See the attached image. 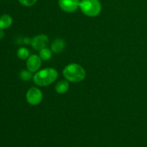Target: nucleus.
I'll return each instance as SVG.
<instances>
[{
	"label": "nucleus",
	"mask_w": 147,
	"mask_h": 147,
	"mask_svg": "<svg viewBox=\"0 0 147 147\" xmlns=\"http://www.w3.org/2000/svg\"><path fill=\"white\" fill-rule=\"evenodd\" d=\"M32 74L30 71L29 70H22L20 73V78L21 80H25V81H27V80H30L32 78Z\"/></svg>",
	"instance_id": "obj_13"
},
{
	"label": "nucleus",
	"mask_w": 147,
	"mask_h": 147,
	"mask_svg": "<svg viewBox=\"0 0 147 147\" xmlns=\"http://www.w3.org/2000/svg\"><path fill=\"white\" fill-rule=\"evenodd\" d=\"M26 65L29 71L35 73L41 66V58L36 55H32L27 58Z\"/></svg>",
	"instance_id": "obj_7"
},
{
	"label": "nucleus",
	"mask_w": 147,
	"mask_h": 147,
	"mask_svg": "<svg viewBox=\"0 0 147 147\" xmlns=\"http://www.w3.org/2000/svg\"><path fill=\"white\" fill-rule=\"evenodd\" d=\"M65 48V42L63 39H56L51 45V50L54 53H62Z\"/></svg>",
	"instance_id": "obj_8"
},
{
	"label": "nucleus",
	"mask_w": 147,
	"mask_h": 147,
	"mask_svg": "<svg viewBox=\"0 0 147 147\" xmlns=\"http://www.w3.org/2000/svg\"><path fill=\"white\" fill-rule=\"evenodd\" d=\"M58 76L57 71L54 68L48 67L43 69L35 73L33 77V80L37 86H47L54 83Z\"/></svg>",
	"instance_id": "obj_1"
},
{
	"label": "nucleus",
	"mask_w": 147,
	"mask_h": 147,
	"mask_svg": "<svg viewBox=\"0 0 147 147\" xmlns=\"http://www.w3.org/2000/svg\"><path fill=\"white\" fill-rule=\"evenodd\" d=\"M80 8L85 15L94 17L101 11V4L99 0H81Z\"/></svg>",
	"instance_id": "obj_3"
},
{
	"label": "nucleus",
	"mask_w": 147,
	"mask_h": 147,
	"mask_svg": "<svg viewBox=\"0 0 147 147\" xmlns=\"http://www.w3.org/2000/svg\"><path fill=\"white\" fill-rule=\"evenodd\" d=\"M69 88V84L65 80H60L56 84L55 86V90L57 93L60 94L66 93Z\"/></svg>",
	"instance_id": "obj_10"
},
{
	"label": "nucleus",
	"mask_w": 147,
	"mask_h": 147,
	"mask_svg": "<svg viewBox=\"0 0 147 147\" xmlns=\"http://www.w3.org/2000/svg\"><path fill=\"white\" fill-rule=\"evenodd\" d=\"M3 30H1V29H0V40H1V39L4 37V32Z\"/></svg>",
	"instance_id": "obj_16"
},
{
	"label": "nucleus",
	"mask_w": 147,
	"mask_h": 147,
	"mask_svg": "<svg viewBox=\"0 0 147 147\" xmlns=\"http://www.w3.org/2000/svg\"><path fill=\"white\" fill-rule=\"evenodd\" d=\"M32 40L30 38H24V42L25 44H31Z\"/></svg>",
	"instance_id": "obj_15"
},
{
	"label": "nucleus",
	"mask_w": 147,
	"mask_h": 147,
	"mask_svg": "<svg viewBox=\"0 0 147 147\" xmlns=\"http://www.w3.org/2000/svg\"><path fill=\"white\" fill-rule=\"evenodd\" d=\"M30 52L27 50L26 47H20V49H18L17 52V55L21 60H26V59L28 58L30 56Z\"/></svg>",
	"instance_id": "obj_12"
},
{
	"label": "nucleus",
	"mask_w": 147,
	"mask_h": 147,
	"mask_svg": "<svg viewBox=\"0 0 147 147\" xmlns=\"http://www.w3.org/2000/svg\"><path fill=\"white\" fill-rule=\"evenodd\" d=\"M26 98L30 105L37 106L41 103L42 100V93L40 89L32 87L28 90L26 94Z\"/></svg>",
	"instance_id": "obj_4"
},
{
	"label": "nucleus",
	"mask_w": 147,
	"mask_h": 147,
	"mask_svg": "<svg viewBox=\"0 0 147 147\" xmlns=\"http://www.w3.org/2000/svg\"><path fill=\"white\" fill-rule=\"evenodd\" d=\"M80 0H59V6L63 11L71 13L80 7Z\"/></svg>",
	"instance_id": "obj_5"
},
{
	"label": "nucleus",
	"mask_w": 147,
	"mask_h": 147,
	"mask_svg": "<svg viewBox=\"0 0 147 147\" xmlns=\"http://www.w3.org/2000/svg\"><path fill=\"white\" fill-rule=\"evenodd\" d=\"M12 17L8 14H4L0 16V29L5 30L9 28L12 24Z\"/></svg>",
	"instance_id": "obj_9"
},
{
	"label": "nucleus",
	"mask_w": 147,
	"mask_h": 147,
	"mask_svg": "<svg viewBox=\"0 0 147 147\" xmlns=\"http://www.w3.org/2000/svg\"><path fill=\"white\" fill-rule=\"evenodd\" d=\"M20 3L25 7H32L35 4L37 0H19Z\"/></svg>",
	"instance_id": "obj_14"
},
{
	"label": "nucleus",
	"mask_w": 147,
	"mask_h": 147,
	"mask_svg": "<svg viewBox=\"0 0 147 147\" xmlns=\"http://www.w3.org/2000/svg\"><path fill=\"white\" fill-rule=\"evenodd\" d=\"M52 57V51L49 48L44 47L40 51V57L42 60H48Z\"/></svg>",
	"instance_id": "obj_11"
},
{
	"label": "nucleus",
	"mask_w": 147,
	"mask_h": 147,
	"mask_svg": "<svg viewBox=\"0 0 147 147\" xmlns=\"http://www.w3.org/2000/svg\"><path fill=\"white\" fill-rule=\"evenodd\" d=\"M63 73L65 78L72 83L80 82L86 78V70L81 65L76 63H72L66 66Z\"/></svg>",
	"instance_id": "obj_2"
},
{
	"label": "nucleus",
	"mask_w": 147,
	"mask_h": 147,
	"mask_svg": "<svg viewBox=\"0 0 147 147\" xmlns=\"http://www.w3.org/2000/svg\"><path fill=\"white\" fill-rule=\"evenodd\" d=\"M49 42V38L45 34H40L32 39L31 45L35 50H39L44 48Z\"/></svg>",
	"instance_id": "obj_6"
}]
</instances>
